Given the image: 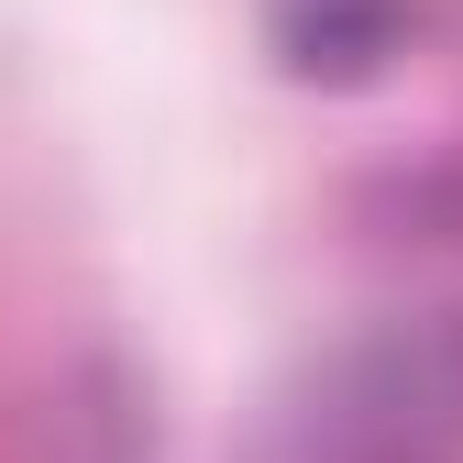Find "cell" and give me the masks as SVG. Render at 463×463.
Listing matches in <instances>:
<instances>
[{
    "instance_id": "1",
    "label": "cell",
    "mask_w": 463,
    "mask_h": 463,
    "mask_svg": "<svg viewBox=\"0 0 463 463\" xmlns=\"http://www.w3.org/2000/svg\"><path fill=\"white\" fill-rule=\"evenodd\" d=\"M243 463H463V320H375L254 420Z\"/></svg>"
},
{
    "instance_id": "2",
    "label": "cell",
    "mask_w": 463,
    "mask_h": 463,
    "mask_svg": "<svg viewBox=\"0 0 463 463\" xmlns=\"http://www.w3.org/2000/svg\"><path fill=\"white\" fill-rule=\"evenodd\" d=\"M397 23H409V0H276V44L298 78H364L397 44Z\"/></svg>"
}]
</instances>
